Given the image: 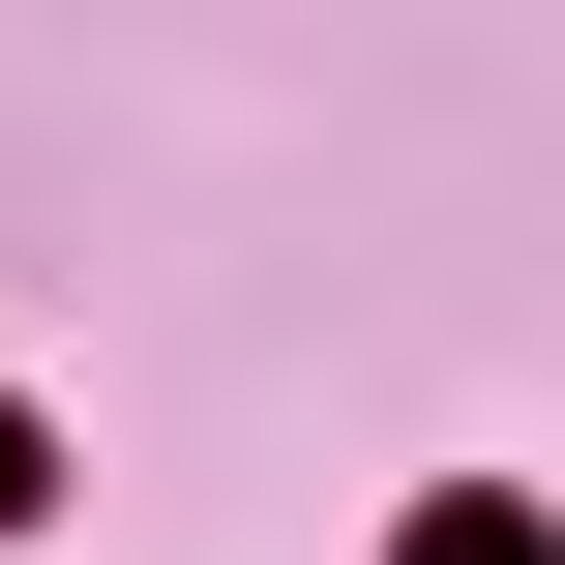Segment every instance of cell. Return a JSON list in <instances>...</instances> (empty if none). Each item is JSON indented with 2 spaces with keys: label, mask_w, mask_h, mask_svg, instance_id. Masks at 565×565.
Returning a JSON list of instances; mask_svg holds the SVG:
<instances>
[{
  "label": "cell",
  "mask_w": 565,
  "mask_h": 565,
  "mask_svg": "<svg viewBox=\"0 0 565 565\" xmlns=\"http://www.w3.org/2000/svg\"><path fill=\"white\" fill-rule=\"evenodd\" d=\"M30 477H60V447H30V417H0V507H30Z\"/></svg>",
  "instance_id": "obj_2"
},
{
  "label": "cell",
  "mask_w": 565,
  "mask_h": 565,
  "mask_svg": "<svg viewBox=\"0 0 565 565\" xmlns=\"http://www.w3.org/2000/svg\"><path fill=\"white\" fill-rule=\"evenodd\" d=\"M417 565H536V507H417Z\"/></svg>",
  "instance_id": "obj_1"
}]
</instances>
